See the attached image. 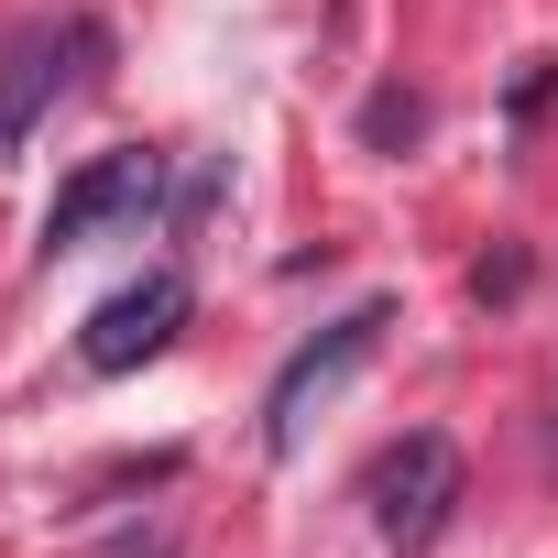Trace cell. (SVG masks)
Here are the masks:
<instances>
[{"mask_svg":"<svg viewBox=\"0 0 558 558\" xmlns=\"http://www.w3.org/2000/svg\"><path fill=\"white\" fill-rule=\"evenodd\" d=\"M384 329H395V307H384V296H362L351 318H329L286 373H274V395H263V449H274V460H296V449H307V416H318V405H329V395L384 351Z\"/></svg>","mask_w":558,"mask_h":558,"instance_id":"obj_1","label":"cell"},{"mask_svg":"<svg viewBox=\"0 0 558 558\" xmlns=\"http://www.w3.org/2000/svg\"><path fill=\"white\" fill-rule=\"evenodd\" d=\"M449 514H460V449L438 438V427H416L405 449H384L373 460V525H384V547H438L449 536Z\"/></svg>","mask_w":558,"mask_h":558,"instance_id":"obj_2","label":"cell"},{"mask_svg":"<svg viewBox=\"0 0 558 558\" xmlns=\"http://www.w3.org/2000/svg\"><path fill=\"white\" fill-rule=\"evenodd\" d=\"M154 208H165V154H88L45 208V252H88L99 230L154 219Z\"/></svg>","mask_w":558,"mask_h":558,"instance_id":"obj_3","label":"cell"},{"mask_svg":"<svg viewBox=\"0 0 558 558\" xmlns=\"http://www.w3.org/2000/svg\"><path fill=\"white\" fill-rule=\"evenodd\" d=\"M175 329H186V274H175V263H154L143 286H121V296H99V307H88L77 362H88V373H132V362H154Z\"/></svg>","mask_w":558,"mask_h":558,"instance_id":"obj_4","label":"cell"},{"mask_svg":"<svg viewBox=\"0 0 558 558\" xmlns=\"http://www.w3.org/2000/svg\"><path fill=\"white\" fill-rule=\"evenodd\" d=\"M66 45H77V34H56V23H23L12 45H0V165H12V154L34 143V121L56 110V88H66Z\"/></svg>","mask_w":558,"mask_h":558,"instance_id":"obj_5","label":"cell"},{"mask_svg":"<svg viewBox=\"0 0 558 558\" xmlns=\"http://www.w3.org/2000/svg\"><path fill=\"white\" fill-rule=\"evenodd\" d=\"M416 132H427V99H405V88H373V110H362V143H384V154H395V143H416Z\"/></svg>","mask_w":558,"mask_h":558,"instance_id":"obj_6","label":"cell"},{"mask_svg":"<svg viewBox=\"0 0 558 558\" xmlns=\"http://www.w3.org/2000/svg\"><path fill=\"white\" fill-rule=\"evenodd\" d=\"M547 449H558V438H547Z\"/></svg>","mask_w":558,"mask_h":558,"instance_id":"obj_7","label":"cell"}]
</instances>
